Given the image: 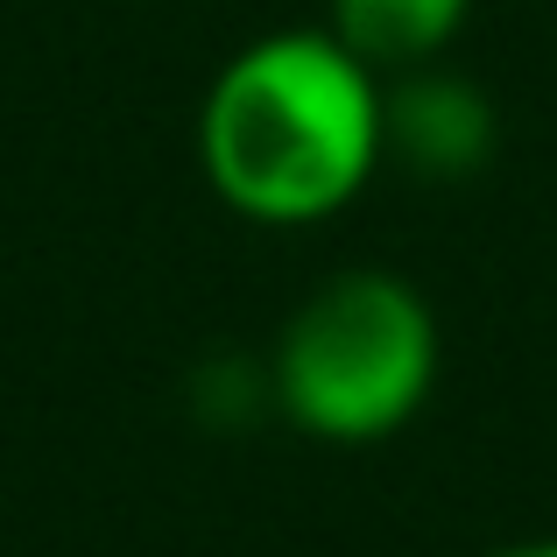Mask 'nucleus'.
Masks as SVG:
<instances>
[{
	"instance_id": "39448f33",
	"label": "nucleus",
	"mask_w": 557,
	"mask_h": 557,
	"mask_svg": "<svg viewBox=\"0 0 557 557\" xmlns=\"http://www.w3.org/2000/svg\"><path fill=\"white\" fill-rule=\"evenodd\" d=\"M487 557H557V536H522V544H502Z\"/></svg>"
},
{
	"instance_id": "20e7f679",
	"label": "nucleus",
	"mask_w": 557,
	"mask_h": 557,
	"mask_svg": "<svg viewBox=\"0 0 557 557\" xmlns=\"http://www.w3.org/2000/svg\"><path fill=\"white\" fill-rule=\"evenodd\" d=\"M325 28L360 57L368 71L395 78V71L437 64L459 42L473 0H325Z\"/></svg>"
},
{
	"instance_id": "7ed1b4c3",
	"label": "nucleus",
	"mask_w": 557,
	"mask_h": 557,
	"mask_svg": "<svg viewBox=\"0 0 557 557\" xmlns=\"http://www.w3.org/2000/svg\"><path fill=\"white\" fill-rule=\"evenodd\" d=\"M502 149V113L466 71L417 64L381 78V163H403L423 184H473Z\"/></svg>"
},
{
	"instance_id": "f03ea898",
	"label": "nucleus",
	"mask_w": 557,
	"mask_h": 557,
	"mask_svg": "<svg viewBox=\"0 0 557 557\" xmlns=\"http://www.w3.org/2000/svg\"><path fill=\"white\" fill-rule=\"evenodd\" d=\"M437 311L395 269H339L289 311L269 403L318 445H381L437 388Z\"/></svg>"
},
{
	"instance_id": "f257e3e1",
	"label": "nucleus",
	"mask_w": 557,
	"mask_h": 557,
	"mask_svg": "<svg viewBox=\"0 0 557 557\" xmlns=\"http://www.w3.org/2000/svg\"><path fill=\"white\" fill-rule=\"evenodd\" d=\"M381 170V71L332 28H269L198 99V177L247 226H325Z\"/></svg>"
}]
</instances>
